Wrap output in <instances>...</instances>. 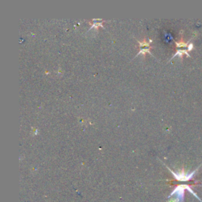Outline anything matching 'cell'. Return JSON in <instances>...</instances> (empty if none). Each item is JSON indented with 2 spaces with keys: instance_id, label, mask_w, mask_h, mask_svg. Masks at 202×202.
Segmentation results:
<instances>
[{
  "instance_id": "6da1fadb",
  "label": "cell",
  "mask_w": 202,
  "mask_h": 202,
  "mask_svg": "<svg viewBox=\"0 0 202 202\" xmlns=\"http://www.w3.org/2000/svg\"><path fill=\"white\" fill-rule=\"evenodd\" d=\"M186 189H187L188 191L190 192L192 194H194V196L197 197V199H199V201H201L200 197H197V195L195 194L194 192V190L190 188V186H188V185H185V184L178 186L177 187L172 191L171 194L168 196V198L173 197V196H175V197L174 199L177 202H184V195H185V190H186Z\"/></svg>"
},
{
  "instance_id": "7a4b0ae2",
  "label": "cell",
  "mask_w": 202,
  "mask_h": 202,
  "mask_svg": "<svg viewBox=\"0 0 202 202\" xmlns=\"http://www.w3.org/2000/svg\"><path fill=\"white\" fill-rule=\"evenodd\" d=\"M167 167V169L169 170L171 172V174L173 175V176L175 177V179H177L178 181H182V182H186V181H189L192 178L194 177V175H195V173L197 172V171L198 169H199V167H197V169L195 170V171H194L193 172H191V173H189V174H186V173H185V171H182L181 172H179V173H176V172H174L172 170H171L168 167Z\"/></svg>"
},
{
  "instance_id": "3957f363",
  "label": "cell",
  "mask_w": 202,
  "mask_h": 202,
  "mask_svg": "<svg viewBox=\"0 0 202 202\" xmlns=\"http://www.w3.org/2000/svg\"><path fill=\"white\" fill-rule=\"evenodd\" d=\"M138 41L140 45V51L138 52V54L136 55V57L138 55H140V54H145L146 52H148V53H150L151 55H152V52H150V44L153 42L152 40H148H148H144L143 41Z\"/></svg>"
},
{
  "instance_id": "277c9868",
  "label": "cell",
  "mask_w": 202,
  "mask_h": 202,
  "mask_svg": "<svg viewBox=\"0 0 202 202\" xmlns=\"http://www.w3.org/2000/svg\"><path fill=\"white\" fill-rule=\"evenodd\" d=\"M103 22H104V20L102 19H93L92 22H91V26L90 29L88 30L92 29L93 28H95V29H97L98 27L101 26L103 27Z\"/></svg>"
},
{
  "instance_id": "5b68a950",
  "label": "cell",
  "mask_w": 202,
  "mask_h": 202,
  "mask_svg": "<svg viewBox=\"0 0 202 202\" xmlns=\"http://www.w3.org/2000/svg\"><path fill=\"white\" fill-rule=\"evenodd\" d=\"M193 47H194V46H193V44H189V46L187 47V49H188V51H190V50H191Z\"/></svg>"
}]
</instances>
